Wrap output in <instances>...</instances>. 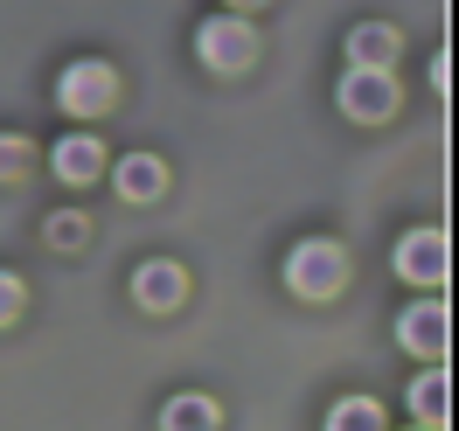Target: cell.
<instances>
[{"label":"cell","mask_w":459,"mask_h":431,"mask_svg":"<svg viewBox=\"0 0 459 431\" xmlns=\"http://www.w3.org/2000/svg\"><path fill=\"white\" fill-rule=\"evenodd\" d=\"M118 70L105 56H77V63H63V77H56V105L70 118H105L118 112Z\"/></svg>","instance_id":"6da1fadb"},{"label":"cell","mask_w":459,"mask_h":431,"mask_svg":"<svg viewBox=\"0 0 459 431\" xmlns=\"http://www.w3.org/2000/svg\"><path fill=\"white\" fill-rule=\"evenodd\" d=\"M286 286L299 292V299H334V292L348 286V251L342 244H327V237H307V244H292L286 251Z\"/></svg>","instance_id":"7a4b0ae2"},{"label":"cell","mask_w":459,"mask_h":431,"mask_svg":"<svg viewBox=\"0 0 459 431\" xmlns=\"http://www.w3.org/2000/svg\"><path fill=\"white\" fill-rule=\"evenodd\" d=\"M195 56L216 70V77H237V70H251L258 63V29L237 14V7H223V14H209L195 29Z\"/></svg>","instance_id":"3957f363"},{"label":"cell","mask_w":459,"mask_h":431,"mask_svg":"<svg viewBox=\"0 0 459 431\" xmlns=\"http://www.w3.org/2000/svg\"><path fill=\"white\" fill-rule=\"evenodd\" d=\"M334 98H342V112L355 118V125H383V118L397 112L403 91H397V77H390V63H348Z\"/></svg>","instance_id":"277c9868"},{"label":"cell","mask_w":459,"mask_h":431,"mask_svg":"<svg viewBox=\"0 0 459 431\" xmlns=\"http://www.w3.org/2000/svg\"><path fill=\"white\" fill-rule=\"evenodd\" d=\"M390 264H397V279H411V286H425V292H438L446 279H453V237L438 230V223H425V230L397 237Z\"/></svg>","instance_id":"5b68a950"},{"label":"cell","mask_w":459,"mask_h":431,"mask_svg":"<svg viewBox=\"0 0 459 431\" xmlns=\"http://www.w3.org/2000/svg\"><path fill=\"white\" fill-rule=\"evenodd\" d=\"M397 341L411 355H425V362H446V348H453V314H446V299H411L397 314Z\"/></svg>","instance_id":"8992f818"},{"label":"cell","mask_w":459,"mask_h":431,"mask_svg":"<svg viewBox=\"0 0 459 431\" xmlns=\"http://www.w3.org/2000/svg\"><path fill=\"white\" fill-rule=\"evenodd\" d=\"M133 299H140L146 314H174V306L188 299V272L174 258H146L140 272H133Z\"/></svg>","instance_id":"52a82bcc"},{"label":"cell","mask_w":459,"mask_h":431,"mask_svg":"<svg viewBox=\"0 0 459 431\" xmlns=\"http://www.w3.org/2000/svg\"><path fill=\"white\" fill-rule=\"evenodd\" d=\"M49 174L70 181V188L98 181V174H105V146H98V133H63V140L49 146Z\"/></svg>","instance_id":"ba28073f"},{"label":"cell","mask_w":459,"mask_h":431,"mask_svg":"<svg viewBox=\"0 0 459 431\" xmlns=\"http://www.w3.org/2000/svg\"><path fill=\"white\" fill-rule=\"evenodd\" d=\"M411 418H418L425 431L453 425V375H446V362H431V369L411 383Z\"/></svg>","instance_id":"9c48e42d"},{"label":"cell","mask_w":459,"mask_h":431,"mask_svg":"<svg viewBox=\"0 0 459 431\" xmlns=\"http://www.w3.org/2000/svg\"><path fill=\"white\" fill-rule=\"evenodd\" d=\"M112 181H118V195H126V202H160V188H168V160H160V153H126Z\"/></svg>","instance_id":"30bf717a"},{"label":"cell","mask_w":459,"mask_h":431,"mask_svg":"<svg viewBox=\"0 0 459 431\" xmlns=\"http://www.w3.org/2000/svg\"><path fill=\"white\" fill-rule=\"evenodd\" d=\"M390 49H397V29H383V22H362L348 35V63H390Z\"/></svg>","instance_id":"8fae6325"},{"label":"cell","mask_w":459,"mask_h":431,"mask_svg":"<svg viewBox=\"0 0 459 431\" xmlns=\"http://www.w3.org/2000/svg\"><path fill=\"white\" fill-rule=\"evenodd\" d=\"M327 431H383V403L369 397H342L327 410Z\"/></svg>","instance_id":"7c38bea8"},{"label":"cell","mask_w":459,"mask_h":431,"mask_svg":"<svg viewBox=\"0 0 459 431\" xmlns=\"http://www.w3.org/2000/svg\"><path fill=\"white\" fill-rule=\"evenodd\" d=\"M216 418H223V410H216V403H209V397H174L168 403V410H160V425H168V431H188V425H216Z\"/></svg>","instance_id":"4fadbf2b"},{"label":"cell","mask_w":459,"mask_h":431,"mask_svg":"<svg viewBox=\"0 0 459 431\" xmlns=\"http://www.w3.org/2000/svg\"><path fill=\"white\" fill-rule=\"evenodd\" d=\"M42 244H49V251H77V244H84V216H77V209H56V216L42 223Z\"/></svg>","instance_id":"5bb4252c"},{"label":"cell","mask_w":459,"mask_h":431,"mask_svg":"<svg viewBox=\"0 0 459 431\" xmlns=\"http://www.w3.org/2000/svg\"><path fill=\"white\" fill-rule=\"evenodd\" d=\"M29 168H35V146L22 133H0V181H22Z\"/></svg>","instance_id":"9a60e30c"},{"label":"cell","mask_w":459,"mask_h":431,"mask_svg":"<svg viewBox=\"0 0 459 431\" xmlns=\"http://www.w3.org/2000/svg\"><path fill=\"white\" fill-rule=\"evenodd\" d=\"M22 306H29V286H22L14 272H0V327H14V320H22Z\"/></svg>","instance_id":"2e32d148"},{"label":"cell","mask_w":459,"mask_h":431,"mask_svg":"<svg viewBox=\"0 0 459 431\" xmlns=\"http://www.w3.org/2000/svg\"><path fill=\"white\" fill-rule=\"evenodd\" d=\"M230 7H237V14H251V7H264V0H230Z\"/></svg>","instance_id":"e0dca14e"}]
</instances>
